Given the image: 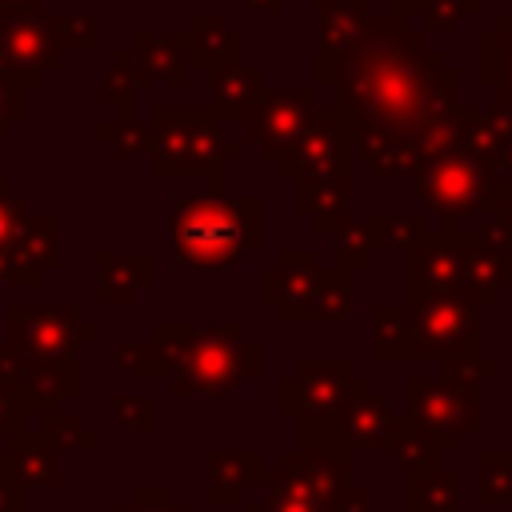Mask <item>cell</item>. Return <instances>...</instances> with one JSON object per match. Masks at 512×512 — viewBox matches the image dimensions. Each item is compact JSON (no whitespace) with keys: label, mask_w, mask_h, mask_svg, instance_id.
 <instances>
[{"label":"cell","mask_w":512,"mask_h":512,"mask_svg":"<svg viewBox=\"0 0 512 512\" xmlns=\"http://www.w3.org/2000/svg\"><path fill=\"white\" fill-rule=\"evenodd\" d=\"M444 52L428 48L424 28H408L404 16H372L360 44L348 52H316V88L332 92L352 120V128H388V132H424V84L444 68Z\"/></svg>","instance_id":"1"},{"label":"cell","mask_w":512,"mask_h":512,"mask_svg":"<svg viewBox=\"0 0 512 512\" xmlns=\"http://www.w3.org/2000/svg\"><path fill=\"white\" fill-rule=\"evenodd\" d=\"M260 212H264L260 192L180 196L172 200V216H168L172 256L188 268H228L260 248Z\"/></svg>","instance_id":"2"},{"label":"cell","mask_w":512,"mask_h":512,"mask_svg":"<svg viewBox=\"0 0 512 512\" xmlns=\"http://www.w3.org/2000/svg\"><path fill=\"white\" fill-rule=\"evenodd\" d=\"M152 136V176H204L212 196L224 192V164L244 156V140L228 136V120L208 104H156Z\"/></svg>","instance_id":"3"},{"label":"cell","mask_w":512,"mask_h":512,"mask_svg":"<svg viewBox=\"0 0 512 512\" xmlns=\"http://www.w3.org/2000/svg\"><path fill=\"white\" fill-rule=\"evenodd\" d=\"M264 368V348L244 332L240 320L196 328L188 364L168 380L172 396H232L252 384Z\"/></svg>","instance_id":"4"},{"label":"cell","mask_w":512,"mask_h":512,"mask_svg":"<svg viewBox=\"0 0 512 512\" xmlns=\"http://www.w3.org/2000/svg\"><path fill=\"white\" fill-rule=\"evenodd\" d=\"M4 324H8L4 340L12 348L16 368L20 364H68L76 360L80 344H92L100 336V324L80 320V312L68 304H36V308L12 304L4 312Z\"/></svg>","instance_id":"5"},{"label":"cell","mask_w":512,"mask_h":512,"mask_svg":"<svg viewBox=\"0 0 512 512\" xmlns=\"http://www.w3.org/2000/svg\"><path fill=\"white\" fill-rule=\"evenodd\" d=\"M416 196L448 224H464V216H488L496 204V172L488 160L476 156H444L424 164L412 176Z\"/></svg>","instance_id":"6"},{"label":"cell","mask_w":512,"mask_h":512,"mask_svg":"<svg viewBox=\"0 0 512 512\" xmlns=\"http://www.w3.org/2000/svg\"><path fill=\"white\" fill-rule=\"evenodd\" d=\"M320 108L316 84H292V88H264L236 120L244 144H260L264 160H280L296 148V140L308 132L312 116Z\"/></svg>","instance_id":"7"},{"label":"cell","mask_w":512,"mask_h":512,"mask_svg":"<svg viewBox=\"0 0 512 512\" xmlns=\"http://www.w3.org/2000/svg\"><path fill=\"white\" fill-rule=\"evenodd\" d=\"M404 392L412 420L428 428L444 452L464 448V440L480 432V388L456 384L448 376H408Z\"/></svg>","instance_id":"8"},{"label":"cell","mask_w":512,"mask_h":512,"mask_svg":"<svg viewBox=\"0 0 512 512\" xmlns=\"http://www.w3.org/2000/svg\"><path fill=\"white\" fill-rule=\"evenodd\" d=\"M416 360H460L480 352V308L472 300L436 296V300H404Z\"/></svg>","instance_id":"9"},{"label":"cell","mask_w":512,"mask_h":512,"mask_svg":"<svg viewBox=\"0 0 512 512\" xmlns=\"http://www.w3.org/2000/svg\"><path fill=\"white\" fill-rule=\"evenodd\" d=\"M464 224H440L432 232H420L408 248V292L404 300H436V296H464Z\"/></svg>","instance_id":"10"},{"label":"cell","mask_w":512,"mask_h":512,"mask_svg":"<svg viewBox=\"0 0 512 512\" xmlns=\"http://www.w3.org/2000/svg\"><path fill=\"white\" fill-rule=\"evenodd\" d=\"M356 368L348 356H308L276 384V412L292 420H328L344 404Z\"/></svg>","instance_id":"11"},{"label":"cell","mask_w":512,"mask_h":512,"mask_svg":"<svg viewBox=\"0 0 512 512\" xmlns=\"http://www.w3.org/2000/svg\"><path fill=\"white\" fill-rule=\"evenodd\" d=\"M352 160H356V128L348 112L340 104H320L296 148L276 160V172L288 180L312 172H352Z\"/></svg>","instance_id":"12"},{"label":"cell","mask_w":512,"mask_h":512,"mask_svg":"<svg viewBox=\"0 0 512 512\" xmlns=\"http://www.w3.org/2000/svg\"><path fill=\"white\" fill-rule=\"evenodd\" d=\"M60 64H64V52L48 24V12H0V68L4 72H12L24 88H36Z\"/></svg>","instance_id":"13"},{"label":"cell","mask_w":512,"mask_h":512,"mask_svg":"<svg viewBox=\"0 0 512 512\" xmlns=\"http://www.w3.org/2000/svg\"><path fill=\"white\" fill-rule=\"evenodd\" d=\"M324 268L312 248H284L276 264L260 272V296L284 324H312L316 300H320Z\"/></svg>","instance_id":"14"},{"label":"cell","mask_w":512,"mask_h":512,"mask_svg":"<svg viewBox=\"0 0 512 512\" xmlns=\"http://www.w3.org/2000/svg\"><path fill=\"white\" fill-rule=\"evenodd\" d=\"M60 228H64L60 212H24L8 248H0L4 284L36 288L44 280V272H56L60 268Z\"/></svg>","instance_id":"15"},{"label":"cell","mask_w":512,"mask_h":512,"mask_svg":"<svg viewBox=\"0 0 512 512\" xmlns=\"http://www.w3.org/2000/svg\"><path fill=\"white\" fill-rule=\"evenodd\" d=\"M184 36V60L192 72L216 76L244 64V32L224 12H192Z\"/></svg>","instance_id":"16"},{"label":"cell","mask_w":512,"mask_h":512,"mask_svg":"<svg viewBox=\"0 0 512 512\" xmlns=\"http://www.w3.org/2000/svg\"><path fill=\"white\" fill-rule=\"evenodd\" d=\"M332 424H336V436L344 440V448H352V452H360V448L384 452L388 424H392V404L372 392L368 376H352V384L344 392V404L336 408Z\"/></svg>","instance_id":"17"},{"label":"cell","mask_w":512,"mask_h":512,"mask_svg":"<svg viewBox=\"0 0 512 512\" xmlns=\"http://www.w3.org/2000/svg\"><path fill=\"white\" fill-rule=\"evenodd\" d=\"M156 284V256L152 248H132V252H96V296L104 308H128L140 288Z\"/></svg>","instance_id":"18"},{"label":"cell","mask_w":512,"mask_h":512,"mask_svg":"<svg viewBox=\"0 0 512 512\" xmlns=\"http://www.w3.org/2000/svg\"><path fill=\"white\" fill-rule=\"evenodd\" d=\"M264 456L256 448H212L204 456L208 504H244V496L264 480Z\"/></svg>","instance_id":"19"},{"label":"cell","mask_w":512,"mask_h":512,"mask_svg":"<svg viewBox=\"0 0 512 512\" xmlns=\"http://www.w3.org/2000/svg\"><path fill=\"white\" fill-rule=\"evenodd\" d=\"M356 156L368 164L372 176L380 180H400L416 176L424 168L420 136L408 132H388V128H356Z\"/></svg>","instance_id":"20"},{"label":"cell","mask_w":512,"mask_h":512,"mask_svg":"<svg viewBox=\"0 0 512 512\" xmlns=\"http://www.w3.org/2000/svg\"><path fill=\"white\" fill-rule=\"evenodd\" d=\"M0 464H4V472H8L20 488H56V484L64 480L60 452H56L52 440L40 436V432L16 428L12 440H8L4 452H0Z\"/></svg>","instance_id":"21"},{"label":"cell","mask_w":512,"mask_h":512,"mask_svg":"<svg viewBox=\"0 0 512 512\" xmlns=\"http://www.w3.org/2000/svg\"><path fill=\"white\" fill-rule=\"evenodd\" d=\"M276 464L292 468L308 492L324 504H332L352 484V452L348 448H288L276 456Z\"/></svg>","instance_id":"22"},{"label":"cell","mask_w":512,"mask_h":512,"mask_svg":"<svg viewBox=\"0 0 512 512\" xmlns=\"http://www.w3.org/2000/svg\"><path fill=\"white\" fill-rule=\"evenodd\" d=\"M132 56H136V68L144 76V84H172V88H188L192 84V68L184 60V36L180 32H148V28H136L132 32Z\"/></svg>","instance_id":"23"},{"label":"cell","mask_w":512,"mask_h":512,"mask_svg":"<svg viewBox=\"0 0 512 512\" xmlns=\"http://www.w3.org/2000/svg\"><path fill=\"white\" fill-rule=\"evenodd\" d=\"M352 172H312L296 180V208L316 220L320 232H336V224L348 216L352 200Z\"/></svg>","instance_id":"24"},{"label":"cell","mask_w":512,"mask_h":512,"mask_svg":"<svg viewBox=\"0 0 512 512\" xmlns=\"http://www.w3.org/2000/svg\"><path fill=\"white\" fill-rule=\"evenodd\" d=\"M372 16V0H316V52H348L364 40Z\"/></svg>","instance_id":"25"},{"label":"cell","mask_w":512,"mask_h":512,"mask_svg":"<svg viewBox=\"0 0 512 512\" xmlns=\"http://www.w3.org/2000/svg\"><path fill=\"white\" fill-rule=\"evenodd\" d=\"M384 452L392 456V464L404 476H416V472H428V468H440L444 464V448L436 444V436L428 428H420L412 420V412H396V408H392Z\"/></svg>","instance_id":"26"},{"label":"cell","mask_w":512,"mask_h":512,"mask_svg":"<svg viewBox=\"0 0 512 512\" xmlns=\"http://www.w3.org/2000/svg\"><path fill=\"white\" fill-rule=\"evenodd\" d=\"M480 84L496 92V104L512 108V12L480 32Z\"/></svg>","instance_id":"27"},{"label":"cell","mask_w":512,"mask_h":512,"mask_svg":"<svg viewBox=\"0 0 512 512\" xmlns=\"http://www.w3.org/2000/svg\"><path fill=\"white\" fill-rule=\"evenodd\" d=\"M268 88L264 72L256 64H240V68H228V72H216L208 76V108L220 112L228 124L240 120V112Z\"/></svg>","instance_id":"28"},{"label":"cell","mask_w":512,"mask_h":512,"mask_svg":"<svg viewBox=\"0 0 512 512\" xmlns=\"http://www.w3.org/2000/svg\"><path fill=\"white\" fill-rule=\"evenodd\" d=\"M404 512H460V468H428L408 476Z\"/></svg>","instance_id":"29"},{"label":"cell","mask_w":512,"mask_h":512,"mask_svg":"<svg viewBox=\"0 0 512 512\" xmlns=\"http://www.w3.org/2000/svg\"><path fill=\"white\" fill-rule=\"evenodd\" d=\"M148 88L140 68H136V56L132 48H120L104 72H100V84H96V104L112 108V112H136V92Z\"/></svg>","instance_id":"30"},{"label":"cell","mask_w":512,"mask_h":512,"mask_svg":"<svg viewBox=\"0 0 512 512\" xmlns=\"http://www.w3.org/2000/svg\"><path fill=\"white\" fill-rule=\"evenodd\" d=\"M372 356L376 360H416L412 324L404 304H376L372 308Z\"/></svg>","instance_id":"31"},{"label":"cell","mask_w":512,"mask_h":512,"mask_svg":"<svg viewBox=\"0 0 512 512\" xmlns=\"http://www.w3.org/2000/svg\"><path fill=\"white\" fill-rule=\"evenodd\" d=\"M260 488H264V504H260L264 512H328V504L316 500L308 484L284 464H268Z\"/></svg>","instance_id":"32"},{"label":"cell","mask_w":512,"mask_h":512,"mask_svg":"<svg viewBox=\"0 0 512 512\" xmlns=\"http://www.w3.org/2000/svg\"><path fill=\"white\" fill-rule=\"evenodd\" d=\"M376 252H380V248H376V212H372L368 220H360V216L348 212V216L336 224V232H332V260H336V268L360 272V268L372 264Z\"/></svg>","instance_id":"33"},{"label":"cell","mask_w":512,"mask_h":512,"mask_svg":"<svg viewBox=\"0 0 512 512\" xmlns=\"http://www.w3.org/2000/svg\"><path fill=\"white\" fill-rule=\"evenodd\" d=\"M96 136L104 144H112V156L116 160H152L156 152V136H152V124H144L136 112H112V120H104L96 128Z\"/></svg>","instance_id":"34"},{"label":"cell","mask_w":512,"mask_h":512,"mask_svg":"<svg viewBox=\"0 0 512 512\" xmlns=\"http://www.w3.org/2000/svg\"><path fill=\"white\" fill-rule=\"evenodd\" d=\"M476 500L484 508L512 504V448H484L476 456Z\"/></svg>","instance_id":"35"},{"label":"cell","mask_w":512,"mask_h":512,"mask_svg":"<svg viewBox=\"0 0 512 512\" xmlns=\"http://www.w3.org/2000/svg\"><path fill=\"white\" fill-rule=\"evenodd\" d=\"M356 304V280L348 268H324V284H320V300H316V316L312 324H336L352 312Z\"/></svg>","instance_id":"36"},{"label":"cell","mask_w":512,"mask_h":512,"mask_svg":"<svg viewBox=\"0 0 512 512\" xmlns=\"http://www.w3.org/2000/svg\"><path fill=\"white\" fill-rule=\"evenodd\" d=\"M192 344H196V328L192 324H180V320H156L152 324V348H156L168 380L188 364Z\"/></svg>","instance_id":"37"},{"label":"cell","mask_w":512,"mask_h":512,"mask_svg":"<svg viewBox=\"0 0 512 512\" xmlns=\"http://www.w3.org/2000/svg\"><path fill=\"white\" fill-rule=\"evenodd\" d=\"M420 232H428L424 212H376V248L380 252H408Z\"/></svg>","instance_id":"38"},{"label":"cell","mask_w":512,"mask_h":512,"mask_svg":"<svg viewBox=\"0 0 512 512\" xmlns=\"http://www.w3.org/2000/svg\"><path fill=\"white\" fill-rule=\"evenodd\" d=\"M48 24L60 40V52H96L100 48V24L88 12H48Z\"/></svg>","instance_id":"39"},{"label":"cell","mask_w":512,"mask_h":512,"mask_svg":"<svg viewBox=\"0 0 512 512\" xmlns=\"http://www.w3.org/2000/svg\"><path fill=\"white\" fill-rule=\"evenodd\" d=\"M112 356H116V372H124V376H136V380H168V372H164L152 340H120Z\"/></svg>","instance_id":"40"},{"label":"cell","mask_w":512,"mask_h":512,"mask_svg":"<svg viewBox=\"0 0 512 512\" xmlns=\"http://www.w3.org/2000/svg\"><path fill=\"white\" fill-rule=\"evenodd\" d=\"M476 232V244L492 256V264L504 272V280H508V288H512V228L500 220V216H480V224L472 228Z\"/></svg>","instance_id":"41"},{"label":"cell","mask_w":512,"mask_h":512,"mask_svg":"<svg viewBox=\"0 0 512 512\" xmlns=\"http://www.w3.org/2000/svg\"><path fill=\"white\" fill-rule=\"evenodd\" d=\"M112 420L124 428V432H136V436H148L156 428V400L152 396H116L112 400Z\"/></svg>","instance_id":"42"},{"label":"cell","mask_w":512,"mask_h":512,"mask_svg":"<svg viewBox=\"0 0 512 512\" xmlns=\"http://www.w3.org/2000/svg\"><path fill=\"white\" fill-rule=\"evenodd\" d=\"M48 440H52V448H56L60 456H68V452H96V448H100V440H96V436L80 424V416L68 412V408H60V416H56Z\"/></svg>","instance_id":"43"},{"label":"cell","mask_w":512,"mask_h":512,"mask_svg":"<svg viewBox=\"0 0 512 512\" xmlns=\"http://www.w3.org/2000/svg\"><path fill=\"white\" fill-rule=\"evenodd\" d=\"M440 376L456 380V384H468V388H480L488 380H500V360L492 356H460V360H440Z\"/></svg>","instance_id":"44"},{"label":"cell","mask_w":512,"mask_h":512,"mask_svg":"<svg viewBox=\"0 0 512 512\" xmlns=\"http://www.w3.org/2000/svg\"><path fill=\"white\" fill-rule=\"evenodd\" d=\"M480 8H484V0H428L420 8L424 32H452L464 16H476Z\"/></svg>","instance_id":"45"},{"label":"cell","mask_w":512,"mask_h":512,"mask_svg":"<svg viewBox=\"0 0 512 512\" xmlns=\"http://www.w3.org/2000/svg\"><path fill=\"white\" fill-rule=\"evenodd\" d=\"M24 100H28V88L12 72L0 68V136L8 128H16V124H24V116H28V104Z\"/></svg>","instance_id":"46"},{"label":"cell","mask_w":512,"mask_h":512,"mask_svg":"<svg viewBox=\"0 0 512 512\" xmlns=\"http://www.w3.org/2000/svg\"><path fill=\"white\" fill-rule=\"evenodd\" d=\"M116 512H188V504H180L164 484H140L132 500L120 504Z\"/></svg>","instance_id":"47"},{"label":"cell","mask_w":512,"mask_h":512,"mask_svg":"<svg viewBox=\"0 0 512 512\" xmlns=\"http://www.w3.org/2000/svg\"><path fill=\"white\" fill-rule=\"evenodd\" d=\"M20 396H24V388H20L16 380H0V452H4V444L12 440V432H16Z\"/></svg>","instance_id":"48"},{"label":"cell","mask_w":512,"mask_h":512,"mask_svg":"<svg viewBox=\"0 0 512 512\" xmlns=\"http://www.w3.org/2000/svg\"><path fill=\"white\" fill-rule=\"evenodd\" d=\"M24 212H28L24 200L0 180V248H8V240H12V232H16V224H20Z\"/></svg>","instance_id":"49"},{"label":"cell","mask_w":512,"mask_h":512,"mask_svg":"<svg viewBox=\"0 0 512 512\" xmlns=\"http://www.w3.org/2000/svg\"><path fill=\"white\" fill-rule=\"evenodd\" d=\"M328 512H372V488L348 484V488L328 504Z\"/></svg>","instance_id":"50"},{"label":"cell","mask_w":512,"mask_h":512,"mask_svg":"<svg viewBox=\"0 0 512 512\" xmlns=\"http://www.w3.org/2000/svg\"><path fill=\"white\" fill-rule=\"evenodd\" d=\"M24 492H28V488H20V484L4 472V464H0V512H28Z\"/></svg>","instance_id":"51"},{"label":"cell","mask_w":512,"mask_h":512,"mask_svg":"<svg viewBox=\"0 0 512 512\" xmlns=\"http://www.w3.org/2000/svg\"><path fill=\"white\" fill-rule=\"evenodd\" d=\"M492 172H496V188L512 180V132H504V136H500L496 156H492Z\"/></svg>","instance_id":"52"},{"label":"cell","mask_w":512,"mask_h":512,"mask_svg":"<svg viewBox=\"0 0 512 512\" xmlns=\"http://www.w3.org/2000/svg\"><path fill=\"white\" fill-rule=\"evenodd\" d=\"M492 216H500V220L512 228V180L496 188V204H492Z\"/></svg>","instance_id":"53"},{"label":"cell","mask_w":512,"mask_h":512,"mask_svg":"<svg viewBox=\"0 0 512 512\" xmlns=\"http://www.w3.org/2000/svg\"><path fill=\"white\" fill-rule=\"evenodd\" d=\"M424 4H428V0H388V12L408 20V16H420V8H424Z\"/></svg>","instance_id":"54"},{"label":"cell","mask_w":512,"mask_h":512,"mask_svg":"<svg viewBox=\"0 0 512 512\" xmlns=\"http://www.w3.org/2000/svg\"><path fill=\"white\" fill-rule=\"evenodd\" d=\"M48 0H0V12H44Z\"/></svg>","instance_id":"55"},{"label":"cell","mask_w":512,"mask_h":512,"mask_svg":"<svg viewBox=\"0 0 512 512\" xmlns=\"http://www.w3.org/2000/svg\"><path fill=\"white\" fill-rule=\"evenodd\" d=\"M244 4H248V12H272V16L280 12V0H244Z\"/></svg>","instance_id":"56"},{"label":"cell","mask_w":512,"mask_h":512,"mask_svg":"<svg viewBox=\"0 0 512 512\" xmlns=\"http://www.w3.org/2000/svg\"><path fill=\"white\" fill-rule=\"evenodd\" d=\"M244 512H264V508L260 504H244Z\"/></svg>","instance_id":"57"},{"label":"cell","mask_w":512,"mask_h":512,"mask_svg":"<svg viewBox=\"0 0 512 512\" xmlns=\"http://www.w3.org/2000/svg\"><path fill=\"white\" fill-rule=\"evenodd\" d=\"M0 284H4V256H0Z\"/></svg>","instance_id":"58"}]
</instances>
